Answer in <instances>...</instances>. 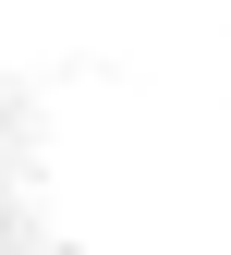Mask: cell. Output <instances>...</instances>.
Returning a JSON list of instances; mask_svg holds the SVG:
<instances>
[{
	"label": "cell",
	"mask_w": 231,
	"mask_h": 255,
	"mask_svg": "<svg viewBox=\"0 0 231 255\" xmlns=\"http://www.w3.org/2000/svg\"><path fill=\"white\" fill-rule=\"evenodd\" d=\"M0 255H73L49 195H37V170H24V122L12 110H0Z\"/></svg>",
	"instance_id": "cell-1"
}]
</instances>
